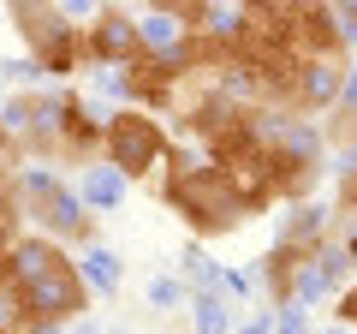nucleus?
<instances>
[{"label": "nucleus", "mask_w": 357, "mask_h": 334, "mask_svg": "<svg viewBox=\"0 0 357 334\" xmlns=\"http://www.w3.org/2000/svg\"><path fill=\"white\" fill-rule=\"evenodd\" d=\"M72 334H107V328H89V322H72Z\"/></svg>", "instance_id": "nucleus-14"}, {"label": "nucleus", "mask_w": 357, "mask_h": 334, "mask_svg": "<svg viewBox=\"0 0 357 334\" xmlns=\"http://www.w3.org/2000/svg\"><path fill=\"white\" fill-rule=\"evenodd\" d=\"M107 334H126V328H107Z\"/></svg>", "instance_id": "nucleus-16"}, {"label": "nucleus", "mask_w": 357, "mask_h": 334, "mask_svg": "<svg viewBox=\"0 0 357 334\" xmlns=\"http://www.w3.org/2000/svg\"><path fill=\"white\" fill-rule=\"evenodd\" d=\"M227 305H244V298H256V269H220V286H215Z\"/></svg>", "instance_id": "nucleus-10"}, {"label": "nucleus", "mask_w": 357, "mask_h": 334, "mask_svg": "<svg viewBox=\"0 0 357 334\" xmlns=\"http://www.w3.org/2000/svg\"><path fill=\"white\" fill-rule=\"evenodd\" d=\"M0 263H6V286L18 293L30 328H36V322H66V328H72V322H84L89 286H84L77 257L66 251V245H54V239H42V233L24 227Z\"/></svg>", "instance_id": "nucleus-2"}, {"label": "nucleus", "mask_w": 357, "mask_h": 334, "mask_svg": "<svg viewBox=\"0 0 357 334\" xmlns=\"http://www.w3.org/2000/svg\"><path fill=\"white\" fill-rule=\"evenodd\" d=\"M77 275H84L89 298H107V293H119V275H126V263H119L107 245H89V251H77Z\"/></svg>", "instance_id": "nucleus-7"}, {"label": "nucleus", "mask_w": 357, "mask_h": 334, "mask_svg": "<svg viewBox=\"0 0 357 334\" xmlns=\"http://www.w3.org/2000/svg\"><path fill=\"white\" fill-rule=\"evenodd\" d=\"M143 54V36H137V13L126 6H107L96 24L84 30V72H119Z\"/></svg>", "instance_id": "nucleus-5"}, {"label": "nucleus", "mask_w": 357, "mask_h": 334, "mask_svg": "<svg viewBox=\"0 0 357 334\" xmlns=\"http://www.w3.org/2000/svg\"><path fill=\"white\" fill-rule=\"evenodd\" d=\"M18 209H24L30 233L66 245L72 257L89 251V245H102V215H89V203L77 197V185L66 180L60 167H42V161L18 167Z\"/></svg>", "instance_id": "nucleus-3"}, {"label": "nucleus", "mask_w": 357, "mask_h": 334, "mask_svg": "<svg viewBox=\"0 0 357 334\" xmlns=\"http://www.w3.org/2000/svg\"><path fill=\"white\" fill-rule=\"evenodd\" d=\"M161 203L185 221L191 239H227V233L250 227L256 215H268V197L238 185L227 167H215L197 143H178L167 150V167H161Z\"/></svg>", "instance_id": "nucleus-1"}, {"label": "nucleus", "mask_w": 357, "mask_h": 334, "mask_svg": "<svg viewBox=\"0 0 357 334\" xmlns=\"http://www.w3.org/2000/svg\"><path fill=\"white\" fill-rule=\"evenodd\" d=\"M30 334H72V328H66V322H36Z\"/></svg>", "instance_id": "nucleus-13"}, {"label": "nucleus", "mask_w": 357, "mask_h": 334, "mask_svg": "<svg viewBox=\"0 0 357 334\" xmlns=\"http://www.w3.org/2000/svg\"><path fill=\"white\" fill-rule=\"evenodd\" d=\"M167 150H173V131L161 114H143V108H107L102 119V161L119 167L131 185L137 180H161Z\"/></svg>", "instance_id": "nucleus-4"}, {"label": "nucleus", "mask_w": 357, "mask_h": 334, "mask_svg": "<svg viewBox=\"0 0 357 334\" xmlns=\"http://www.w3.org/2000/svg\"><path fill=\"white\" fill-rule=\"evenodd\" d=\"M321 334H357V328H345V322H328V328H321Z\"/></svg>", "instance_id": "nucleus-15"}, {"label": "nucleus", "mask_w": 357, "mask_h": 334, "mask_svg": "<svg viewBox=\"0 0 357 334\" xmlns=\"http://www.w3.org/2000/svg\"><path fill=\"white\" fill-rule=\"evenodd\" d=\"M185 305H191L197 334H227V328H232V305H227L220 293H191Z\"/></svg>", "instance_id": "nucleus-8"}, {"label": "nucleus", "mask_w": 357, "mask_h": 334, "mask_svg": "<svg viewBox=\"0 0 357 334\" xmlns=\"http://www.w3.org/2000/svg\"><path fill=\"white\" fill-rule=\"evenodd\" d=\"M185 298H191V286L178 281V275H155V281H149V305L155 310H178Z\"/></svg>", "instance_id": "nucleus-9"}, {"label": "nucleus", "mask_w": 357, "mask_h": 334, "mask_svg": "<svg viewBox=\"0 0 357 334\" xmlns=\"http://www.w3.org/2000/svg\"><path fill=\"white\" fill-rule=\"evenodd\" d=\"M72 185H77V197L89 203V215H107V209H119V203H126V191H131V180L119 173V167H107V161H89Z\"/></svg>", "instance_id": "nucleus-6"}, {"label": "nucleus", "mask_w": 357, "mask_h": 334, "mask_svg": "<svg viewBox=\"0 0 357 334\" xmlns=\"http://www.w3.org/2000/svg\"><path fill=\"white\" fill-rule=\"evenodd\" d=\"M274 334H316L310 328V310L304 305H280L274 310Z\"/></svg>", "instance_id": "nucleus-11"}, {"label": "nucleus", "mask_w": 357, "mask_h": 334, "mask_svg": "<svg viewBox=\"0 0 357 334\" xmlns=\"http://www.w3.org/2000/svg\"><path fill=\"white\" fill-rule=\"evenodd\" d=\"M238 334H274V305L256 310V317H244V322H238Z\"/></svg>", "instance_id": "nucleus-12"}]
</instances>
